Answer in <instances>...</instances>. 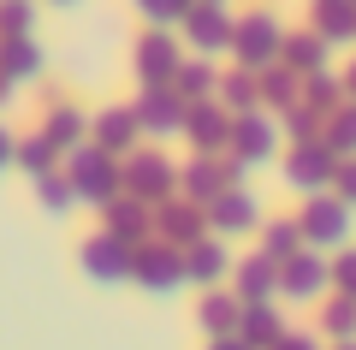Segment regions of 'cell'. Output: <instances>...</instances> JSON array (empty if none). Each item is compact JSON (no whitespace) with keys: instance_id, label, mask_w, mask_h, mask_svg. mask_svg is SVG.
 I'll return each instance as SVG.
<instances>
[{"instance_id":"6da1fadb","label":"cell","mask_w":356,"mask_h":350,"mask_svg":"<svg viewBox=\"0 0 356 350\" xmlns=\"http://www.w3.org/2000/svg\"><path fill=\"white\" fill-rule=\"evenodd\" d=\"M119 178H125V196L137 202H166L178 190V161L161 149V143H137L131 154H119Z\"/></svg>"},{"instance_id":"7a4b0ae2","label":"cell","mask_w":356,"mask_h":350,"mask_svg":"<svg viewBox=\"0 0 356 350\" xmlns=\"http://www.w3.org/2000/svg\"><path fill=\"white\" fill-rule=\"evenodd\" d=\"M60 166H65V178L77 184V202H89V208H107V202H113L119 190H125V178H119V154L95 149V143L72 149Z\"/></svg>"},{"instance_id":"3957f363","label":"cell","mask_w":356,"mask_h":350,"mask_svg":"<svg viewBox=\"0 0 356 350\" xmlns=\"http://www.w3.org/2000/svg\"><path fill=\"white\" fill-rule=\"evenodd\" d=\"M280 48H285V24L273 13H243L238 24H232V60L243 65V72H267V65H280Z\"/></svg>"},{"instance_id":"277c9868","label":"cell","mask_w":356,"mask_h":350,"mask_svg":"<svg viewBox=\"0 0 356 350\" xmlns=\"http://www.w3.org/2000/svg\"><path fill=\"white\" fill-rule=\"evenodd\" d=\"M131 285H143L149 297H172V291H184L191 279H184V250H172V244L149 238L131 250Z\"/></svg>"},{"instance_id":"5b68a950","label":"cell","mask_w":356,"mask_h":350,"mask_svg":"<svg viewBox=\"0 0 356 350\" xmlns=\"http://www.w3.org/2000/svg\"><path fill=\"white\" fill-rule=\"evenodd\" d=\"M297 225H303V244L309 250H321V255H332V250H344L350 244V225H356V214L344 208L339 196H309L303 208H297Z\"/></svg>"},{"instance_id":"8992f818","label":"cell","mask_w":356,"mask_h":350,"mask_svg":"<svg viewBox=\"0 0 356 350\" xmlns=\"http://www.w3.org/2000/svg\"><path fill=\"white\" fill-rule=\"evenodd\" d=\"M280 173H285V190L309 202V196H327V190H332L339 154H332L327 143H291V149H285V161H280Z\"/></svg>"},{"instance_id":"52a82bcc","label":"cell","mask_w":356,"mask_h":350,"mask_svg":"<svg viewBox=\"0 0 356 350\" xmlns=\"http://www.w3.org/2000/svg\"><path fill=\"white\" fill-rule=\"evenodd\" d=\"M184 107H191V101L178 95L172 83H161V89H137L131 113H137L143 143H172V137H184Z\"/></svg>"},{"instance_id":"ba28073f","label":"cell","mask_w":356,"mask_h":350,"mask_svg":"<svg viewBox=\"0 0 356 350\" xmlns=\"http://www.w3.org/2000/svg\"><path fill=\"white\" fill-rule=\"evenodd\" d=\"M131 65H137V83L143 89H161L178 77V65H184V42H178V30H143L137 48H131Z\"/></svg>"},{"instance_id":"9c48e42d","label":"cell","mask_w":356,"mask_h":350,"mask_svg":"<svg viewBox=\"0 0 356 350\" xmlns=\"http://www.w3.org/2000/svg\"><path fill=\"white\" fill-rule=\"evenodd\" d=\"M280 119L273 113H232V143H226V154L232 161H243L255 173V166H267L273 154H280Z\"/></svg>"},{"instance_id":"30bf717a","label":"cell","mask_w":356,"mask_h":350,"mask_svg":"<svg viewBox=\"0 0 356 350\" xmlns=\"http://www.w3.org/2000/svg\"><path fill=\"white\" fill-rule=\"evenodd\" d=\"M261 196H255L250 184H232V190H220L214 202H208V232L214 238H250V232H261Z\"/></svg>"},{"instance_id":"8fae6325","label":"cell","mask_w":356,"mask_h":350,"mask_svg":"<svg viewBox=\"0 0 356 350\" xmlns=\"http://www.w3.org/2000/svg\"><path fill=\"white\" fill-rule=\"evenodd\" d=\"M232 24H238V18H232L226 6H191L184 24H178V42H184V54H196V60H220V54H232Z\"/></svg>"},{"instance_id":"7c38bea8","label":"cell","mask_w":356,"mask_h":350,"mask_svg":"<svg viewBox=\"0 0 356 350\" xmlns=\"http://www.w3.org/2000/svg\"><path fill=\"white\" fill-rule=\"evenodd\" d=\"M327 291H332V255L297 250L291 262H280V297H291V303H321Z\"/></svg>"},{"instance_id":"4fadbf2b","label":"cell","mask_w":356,"mask_h":350,"mask_svg":"<svg viewBox=\"0 0 356 350\" xmlns=\"http://www.w3.org/2000/svg\"><path fill=\"white\" fill-rule=\"evenodd\" d=\"M232 262H238V255H232L226 238H214V232H202L196 244H184V279H191L196 291H220L232 279Z\"/></svg>"},{"instance_id":"5bb4252c","label":"cell","mask_w":356,"mask_h":350,"mask_svg":"<svg viewBox=\"0 0 356 350\" xmlns=\"http://www.w3.org/2000/svg\"><path fill=\"white\" fill-rule=\"evenodd\" d=\"M208 232V208H196L191 196H166V202H154V238L161 244H172V250H184V244H196Z\"/></svg>"},{"instance_id":"9a60e30c","label":"cell","mask_w":356,"mask_h":350,"mask_svg":"<svg viewBox=\"0 0 356 350\" xmlns=\"http://www.w3.org/2000/svg\"><path fill=\"white\" fill-rule=\"evenodd\" d=\"M77 262H83V273L95 279V285H125L131 279V244L113 238V232H95V238H83Z\"/></svg>"},{"instance_id":"2e32d148","label":"cell","mask_w":356,"mask_h":350,"mask_svg":"<svg viewBox=\"0 0 356 350\" xmlns=\"http://www.w3.org/2000/svg\"><path fill=\"white\" fill-rule=\"evenodd\" d=\"M184 143H191L196 154H226L232 113L220 107V101H191V107H184Z\"/></svg>"},{"instance_id":"e0dca14e","label":"cell","mask_w":356,"mask_h":350,"mask_svg":"<svg viewBox=\"0 0 356 350\" xmlns=\"http://www.w3.org/2000/svg\"><path fill=\"white\" fill-rule=\"evenodd\" d=\"M226 291H232L238 303H280V262H267L261 250H255V255H238V262H232Z\"/></svg>"},{"instance_id":"ac0fdd59","label":"cell","mask_w":356,"mask_h":350,"mask_svg":"<svg viewBox=\"0 0 356 350\" xmlns=\"http://www.w3.org/2000/svg\"><path fill=\"white\" fill-rule=\"evenodd\" d=\"M36 131L54 143V149H60V161H65L72 149H83V143H89V113L77 107L72 95H48V113H42Z\"/></svg>"},{"instance_id":"d6986e66","label":"cell","mask_w":356,"mask_h":350,"mask_svg":"<svg viewBox=\"0 0 356 350\" xmlns=\"http://www.w3.org/2000/svg\"><path fill=\"white\" fill-rule=\"evenodd\" d=\"M220 190H232L226 154H191V161H178V196H191L196 208H208Z\"/></svg>"},{"instance_id":"ffe728a7","label":"cell","mask_w":356,"mask_h":350,"mask_svg":"<svg viewBox=\"0 0 356 350\" xmlns=\"http://www.w3.org/2000/svg\"><path fill=\"white\" fill-rule=\"evenodd\" d=\"M95 214H102V232L125 238L131 250L154 238V208H149V202H137V196H125V190H119V196L107 202V208H95Z\"/></svg>"},{"instance_id":"44dd1931","label":"cell","mask_w":356,"mask_h":350,"mask_svg":"<svg viewBox=\"0 0 356 350\" xmlns=\"http://www.w3.org/2000/svg\"><path fill=\"white\" fill-rule=\"evenodd\" d=\"M89 143H95V149H107V154H131V149L143 143L137 113H131V107H102V113H89Z\"/></svg>"},{"instance_id":"7402d4cb","label":"cell","mask_w":356,"mask_h":350,"mask_svg":"<svg viewBox=\"0 0 356 350\" xmlns=\"http://www.w3.org/2000/svg\"><path fill=\"white\" fill-rule=\"evenodd\" d=\"M280 65H291L297 77H309V72H327V65H332V42H321L309 24H303V30H285Z\"/></svg>"},{"instance_id":"603a6c76","label":"cell","mask_w":356,"mask_h":350,"mask_svg":"<svg viewBox=\"0 0 356 350\" xmlns=\"http://www.w3.org/2000/svg\"><path fill=\"white\" fill-rule=\"evenodd\" d=\"M309 30L321 42H332V48L356 42V0H315L309 6Z\"/></svg>"},{"instance_id":"cb8c5ba5","label":"cell","mask_w":356,"mask_h":350,"mask_svg":"<svg viewBox=\"0 0 356 350\" xmlns=\"http://www.w3.org/2000/svg\"><path fill=\"white\" fill-rule=\"evenodd\" d=\"M280 333H285L280 303H243V315H238V338H243L250 350H273V344H280Z\"/></svg>"},{"instance_id":"d4e9b609","label":"cell","mask_w":356,"mask_h":350,"mask_svg":"<svg viewBox=\"0 0 356 350\" xmlns=\"http://www.w3.org/2000/svg\"><path fill=\"white\" fill-rule=\"evenodd\" d=\"M0 72L13 77L18 89H24V83H36V77L48 72V60H42L36 36H0Z\"/></svg>"},{"instance_id":"484cf974","label":"cell","mask_w":356,"mask_h":350,"mask_svg":"<svg viewBox=\"0 0 356 350\" xmlns=\"http://www.w3.org/2000/svg\"><path fill=\"white\" fill-rule=\"evenodd\" d=\"M238 315H243V303L232 297L226 285L202 291V303H196V326H202V338H232V333H238Z\"/></svg>"},{"instance_id":"4316f807","label":"cell","mask_w":356,"mask_h":350,"mask_svg":"<svg viewBox=\"0 0 356 350\" xmlns=\"http://www.w3.org/2000/svg\"><path fill=\"white\" fill-rule=\"evenodd\" d=\"M220 107L226 113H261V77L255 72H243V65H226L220 72Z\"/></svg>"},{"instance_id":"83f0119b","label":"cell","mask_w":356,"mask_h":350,"mask_svg":"<svg viewBox=\"0 0 356 350\" xmlns=\"http://www.w3.org/2000/svg\"><path fill=\"white\" fill-rule=\"evenodd\" d=\"M255 77H261V113H285V107L303 101V77H297L291 65H267V72H255Z\"/></svg>"},{"instance_id":"f1b7e54d","label":"cell","mask_w":356,"mask_h":350,"mask_svg":"<svg viewBox=\"0 0 356 350\" xmlns=\"http://www.w3.org/2000/svg\"><path fill=\"white\" fill-rule=\"evenodd\" d=\"M172 89H178L184 101H214V95H220V65H214V60H196V54H184V65H178Z\"/></svg>"},{"instance_id":"f546056e","label":"cell","mask_w":356,"mask_h":350,"mask_svg":"<svg viewBox=\"0 0 356 350\" xmlns=\"http://www.w3.org/2000/svg\"><path fill=\"white\" fill-rule=\"evenodd\" d=\"M255 238H261V255H267V262H291L297 250H309L297 214H285V220H261V232H255Z\"/></svg>"},{"instance_id":"4dcf8cb0","label":"cell","mask_w":356,"mask_h":350,"mask_svg":"<svg viewBox=\"0 0 356 350\" xmlns=\"http://www.w3.org/2000/svg\"><path fill=\"white\" fill-rule=\"evenodd\" d=\"M321 338L327 344H350L356 338V297L327 291V303H321Z\"/></svg>"},{"instance_id":"1f68e13d","label":"cell","mask_w":356,"mask_h":350,"mask_svg":"<svg viewBox=\"0 0 356 350\" xmlns=\"http://www.w3.org/2000/svg\"><path fill=\"white\" fill-rule=\"evenodd\" d=\"M321 143H327L339 161H356V101H344V107H332L327 119H321Z\"/></svg>"},{"instance_id":"d6a6232c","label":"cell","mask_w":356,"mask_h":350,"mask_svg":"<svg viewBox=\"0 0 356 350\" xmlns=\"http://www.w3.org/2000/svg\"><path fill=\"white\" fill-rule=\"evenodd\" d=\"M30 184H36V202H42L48 214H60V220H65V214H77V208H83V202H77V184L65 178V166H54V173L30 178Z\"/></svg>"},{"instance_id":"836d02e7","label":"cell","mask_w":356,"mask_h":350,"mask_svg":"<svg viewBox=\"0 0 356 350\" xmlns=\"http://www.w3.org/2000/svg\"><path fill=\"white\" fill-rule=\"evenodd\" d=\"M13 166H18V173H30V178H42V173H54V166H60V149H54L42 131H30V137L13 143Z\"/></svg>"},{"instance_id":"e575fe53","label":"cell","mask_w":356,"mask_h":350,"mask_svg":"<svg viewBox=\"0 0 356 350\" xmlns=\"http://www.w3.org/2000/svg\"><path fill=\"white\" fill-rule=\"evenodd\" d=\"M273 119H280V137L285 143H321V119H327V113H315L309 101H297V107L273 113Z\"/></svg>"},{"instance_id":"d590c367","label":"cell","mask_w":356,"mask_h":350,"mask_svg":"<svg viewBox=\"0 0 356 350\" xmlns=\"http://www.w3.org/2000/svg\"><path fill=\"white\" fill-rule=\"evenodd\" d=\"M303 101H309L315 113H332V107H344V77L332 72V65H327V72H309V77H303Z\"/></svg>"},{"instance_id":"8d00e7d4","label":"cell","mask_w":356,"mask_h":350,"mask_svg":"<svg viewBox=\"0 0 356 350\" xmlns=\"http://www.w3.org/2000/svg\"><path fill=\"white\" fill-rule=\"evenodd\" d=\"M36 30V0H0V36H30Z\"/></svg>"},{"instance_id":"74e56055","label":"cell","mask_w":356,"mask_h":350,"mask_svg":"<svg viewBox=\"0 0 356 350\" xmlns=\"http://www.w3.org/2000/svg\"><path fill=\"white\" fill-rule=\"evenodd\" d=\"M137 13L149 18L154 30H178V24H184V13H191V0H137Z\"/></svg>"},{"instance_id":"f35d334b","label":"cell","mask_w":356,"mask_h":350,"mask_svg":"<svg viewBox=\"0 0 356 350\" xmlns=\"http://www.w3.org/2000/svg\"><path fill=\"white\" fill-rule=\"evenodd\" d=\"M332 291H344V297H356V244H344V250H332Z\"/></svg>"},{"instance_id":"ab89813d","label":"cell","mask_w":356,"mask_h":350,"mask_svg":"<svg viewBox=\"0 0 356 350\" xmlns=\"http://www.w3.org/2000/svg\"><path fill=\"white\" fill-rule=\"evenodd\" d=\"M332 196L356 214V161H339V173H332Z\"/></svg>"},{"instance_id":"60d3db41","label":"cell","mask_w":356,"mask_h":350,"mask_svg":"<svg viewBox=\"0 0 356 350\" xmlns=\"http://www.w3.org/2000/svg\"><path fill=\"white\" fill-rule=\"evenodd\" d=\"M273 350H327V338H321V333H291V326H285Z\"/></svg>"},{"instance_id":"b9f144b4","label":"cell","mask_w":356,"mask_h":350,"mask_svg":"<svg viewBox=\"0 0 356 350\" xmlns=\"http://www.w3.org/2000/svg\"><path fill=\"white\" fill-rule=\"evenodd\" d=\"M13 143H18V137H13V131H6V125H0V173L13 166Z\"/></svg>"},{"instance_id":"7bdbcfd3","label":"cell","mask_w":356,"mask_h":350,"mask_svg":"<svg viewBox=\"0 0 356 350\" xmlns=\"http://www.w3.org/2000/svg\"><path fill=\"white\" fill-rule=\"evenodd\" d=\"M208 350H250V344H243V338L232 333V338H208Z\"/></svg>"},{"instance_id":"ee69618b","label":"cell","mask_w":356,"mask_h":350,"mask_svg":"<svg viewBox=\"0 0 356 350\" xmlns=\"http://www.w3.org/2000/svg\"><path fill=\"white\" fill-rule=\"evenodd\" d=\"M339 77H344V101H356V60H350V65H344V72H339Z\"/></svg>"},{"instance_id":"f6af8a7d","label":"cell","mask_w":356,"mask_h":350,"mask_svg":"<svg viewBox=\"0 0 356 350\" xmlns=\"http://www.w3.org/2000/svg\"><path fill=\"white\" fill-rule=\"evenodd\" d=\"M13 95H18V83H13L6 72H0V107H13Z\"/></svg>"},{"instance_id":"bcb514c9","label":"cell","mask_w":356,"mask_h":350,"mask_svg":"<svg viewBox=\"0 0 356 350\" xmlns=\"http://www.w3.org/2000/svg\"><path fill=\"white\" fill-rule=\"evenodd\" d=\"M191 6H226V0H191Z\"/></svg>"},{"instance_id":"7dc6e473","label":"cell","mask_w":356,"mask_h":350,"mask_svg":"<svg viewBox=\"0 0 356 350\" xmlns=\"http://www.w3.org/2000/svg\"><path fill=\"white\" fill-rule=\"evenodd\" d=\"M327 350H356V338H350V344H327Z\"/></svg>"},{"instance_id":"c3c4849f","label":"cell","mask_w":356,"mask_h":350,"mask_svg":"<svg viewBox=\"0 0 356 350\" xmlns=\"http://www.w3.org/2000/svg\"><path fill=\"white\" fill-rule=\"evenodd\" d=\"M48 6H77V0H48Z\"/></svg>"}]
</instances>
